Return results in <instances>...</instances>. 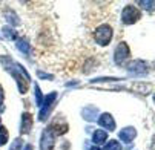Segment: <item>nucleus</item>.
Segmentation results:
<instances>
[{"label": "nucleus", "mask_w": 155, "mask_h": 150, "mask_svg": "<svg viewBox=\"0 0 155 150\" xmlns=\"http://www.w3.org/2000/svg\"><path fill=\"white\" fill-rule=\"evenodd\" d=\"M94 38L100 46L109 45V41L112 40V28L109 25H100L94 32Z\"/></svg>", "instance_id": "obj_2"}, {"label": "nucleus", "mask_w": 155, "mask_h": 150, "mask_svg": "<svg viewBox=\"0 0 155 150\" xmlns=\"http://www.w3.org/2000/svg\"><path fill=\"white\" fill-rule=\"evenodd\" d=\"M91 150H100V148H98V147H92Z\"/></svg>", "instance_id": "obj_24"}, {"label": "nucleus", "mask_w": 155, "mask_h": 150, "mask_svg": "<svg viewBox=\"0 0 155 150\" xmlns=\"http://www.w3.org/2000/svg\"><path fill=\"white\" fill-rule=\"evenodd\" d=\"M6 68L11 72V75L14 77V80L17 81L20 94H26L28 88H29V75H28L26 69L23 66H20L18 63H14V61H11V66H6Z\"/></svg>", "instance_id": "obj_1"}, {"label": "nucleus", "mask_w": 155, "mask_h": 150, "mask_svg": "<svg viewBox=\"0 0 155 150\" xmlns=\"http://www.w3.org/2000/svg\"><path fill=\"white\" fill-rule=\"evenodd\" d=\"M129 57H130V49H129V46L126 45L124 41L118 43V46L115 48V54H114L115 63H117V64H123Z\"/></svg>", "instance_id": "obj_4"}, {"label": "nucleus", "mask_w": 155, "mask_h": 150, "mask_svg": "<svg viewBox=\"0 0 155 150\" xmlns=\"http://www.w3.org/2000/svg\"><path fill=\"white\" fill-rule=\"evenodd\" d=\"M2 32H3V35H5L6 38H9V40H14V38H17V34H15V31H14V29H11L9 26H5V28L2 29Z\"/></svg>", "instance_id": "obj_14"}, {"label": "nucleus", "mask_w": 155, "mask_h": 150, "mask_svg": "<svg viewBox=\"0 0 155 150\" xmlns=\"http://www.w3.org/2000/svg\"><path fill=\"white\" fill-rule=\"evenodd\" d=\"M32 123H34L32 115H31V113H28V112H25L23 115H21V126H20V132L23 133V135L29 133L31 127H32Z\"/></svg>", "instance_id": "obj_9"}, {"label": "nucleus", "mask_w": 155, "mask_h": 150, "mask_svg": "<svg viewBox=\"0 0 155 150\" xmlns=\"http://www.w3.org/2000/svg\"><path fill=\"white\" fill-rule=\"evenodd\" d=\"M95 115H97V107H86V109H83V118L86 121H92L95 120Z\"/></svg>", "instance_id": "obj_12"}, {"label": "nucleus", "mask_w": 155, "mask_h": 150, "mask_svg": "<svg viewBox=\"0 0 155 150\" xmlns=\"http://www.w3.org/2000/svg\"><path fill=\"white\" fill-rule=\"evenodd\" d=\"M141 6H146V9L149 11V12H152V9H153V2L152 0H149V2H138Z\"/></svg>", "instance_id": "obj_20"}, {"label": "nucleus", "mask_w": 155, "mask_h": 150, "mask_svg": "<svg viewBox=\"0 0 155 150\" xmlns=\"http://www.w3.org/2000/svg\"><path fill=\"white\" fill-rule=\"evenodd\" d=\"M92 139H94L95 144H103V142L107 139V132H106V130H95Z\"/></svg>", "instance_id": "obj_13"}, {"label": "nucleus", "mask_w": 155, "mask_h": 150, "mask_svg": "<svg viewBox=\"0 0 155 150\" xmlns=\"http://www.w3.org/2000/svg\"><path fill=\"white\" fill-rule=\"evenodd\" d=\"M141 17V12L138 8H135L134 5H127L124 6L123 12H121V20L124 25H132V23H137Z\"/></svg>", "instance_id": "obj_3"}, {"label": "nucleus", "mask_w": 155, "mask_h": 150, "mask_svg": "<svg viewBox=\"0 0 155 150\" xmlns=\"http://www.w3.org/2000/svg\"><path fill=\"white\" fill-rule=\"evenodd\" d=\"M3 101V89H2V86H0V104H2Z\"/></svg>", "instance_id": "obj_22"}, {"label": "nucleus", "mask_w": 155, "mask_h": 150, "mask_svg": "<svg viewBox=\"0 0 155 150\" xmlns=\"http://www.w3.org/2000/svg\"><path fill=\"white\" fill-rule=\"evenodd\" d=\"M6 141H8V130L2 126L0 127V145H3Z\"/></svg>", "instance_id": "obj_16"}, {"label": "nucleus", "mask_w": 155, "mask_h": 150, "mask_svg": "<svg viewBox=\"0 0 155 150\" xmlns=\"http://www.w3.org/2000/svg\"><path fill=\"white\" fill-rule=\"evenodd\" d=\"M129 72L132 75H144L147 72V66H146V63L141 61V60H135V61H132L129 64Z\"/></svg>", "instance_id": "obj_6"}, {"label": "nucleus", "mask_w": 155, "mask_h": 150, "mask_svg": "<svg viewBox=\"0 0 155 150\" xmlns=\"http://www.w3.org/2000/svg\"><path fill=\"white\" fill-rule=\"evenodd\" d=\"M17 48H18L21 52H25V54H28V52H29V49H31V46L28 45V43H26L25 40H17Z\"/></svg>", "instance_id": "obj_15"}, {"label": "nucleus", "mask_w": 155, "mask_h": 150, "mask_svg": "<svg viewBox=\"0 0 155 150\" xmlns=\"http://www.w3.org/2000/svg\"><path fill=\"white\" fill-rule=\"evenodd\" d=\"M41 150H52L54 148V133L51 132V129H46L41 135Z\"/></svg>", "instance_id": "obj_7"}, {"label": "nucleus", "mask_w": 155, "mask_h": 150, "mask_svg": "<svg viewBox=\"0 0 155 150\" xmlns=\"http://www.w3.org/2000/svg\"><path fill=\"white\" fill-rule=\"evenodd\" d=\"M118 136H120L121 141H124V142H130L132 139L137 136V130H135L134 127H126V129H123V130H120Z\"/></svg>", "instance_id": "obj_10"}, {"label": "nucleus", "mask_w": 155, "mask_h": 150, "mask_svg": "<svg viewBox=\"0 0 155 150\" xmlns=\"http://www.w3.org/2000/svg\"><path fill=\"white\" fill-rule=\"evenodd\" d=\"M55 98H57V94L55 92H51L46 98H45V103L41 104V110H40V120L43 121L45 120V116L49 113V110L52 109V104H54V101H55Z\"/></svg>", "instance_id": "obj_5"}, {"label": "nucleus", "mask_w": 155, "mask_h": 150, "mask_svg": "<svg viewBox=\"0 0 155 150\" xmlns=\"http://www.w3.org/2000/svg\"><path fill=\"white\" fill-rule=\"evenodd\" d=\"M98 123H100L101 127L106 129L107 132L115 130V121H114V118H112V115H110V113H101L100 118H98Z\"/></svg>", "instance_id": "obj_8"}, {"label": "nucleus", "mask_w": 155, "mask_h": 150, "mask_svg": "<svg viewBox=\"0 0 155 150\" xmlns=\"http://www.w3.org/2000/svg\"><path fill=\"white\" fill-rule=\"evenodd\" d=\"M51 132L54 133V135H64L66 132H68L69 130V127H68V124H66V123H63V121H55L51 127Z\"/></svg>", "instance_id": "obj_11"}, {"label": "nucleus", "mask_w": 155, "mask_h": 150, "mask_svg": "<svg viewBox=\"0 0 155 150\" xmlns=\"http://www.w3.org/2000/svg\"><path fill=\"white\" fill-rule=\"evenodd\" d=\"M106 150H121V145H120V142H117L115 139H112V141H109L106 144Z\"/></svg>", "instance_id": "obj_17"}, {"label": "nucleus", "mask_w": 155, "mask_h": 150, "mask_svg": "<svg viewBox=\"0 0 155 150\" xmlns=\"http://www.w3.org/2000/svg\"><path fill=\"white\" fill-rule=\"evenodd\" d=\"M21 144H23V141H21L20 138H15V139H14V142L11 144L9 150H21Z\"/></svg>", "instance_id": "obj_18"}, {"label": "nucleus", "mask_w": 155, "mask_h": 150, "mask_svg": "<svg viewBox=\"0 0 155 150\" xmlns=\"http://www.w3.org/2000/svg\"><path fill=\"white\" fill-rule=\"evenodd\" d=\"M25 150H32V145H26V148Z\"/></svg>", "instance_id": "obj_23"}, {"label": "nucleus", "mask_w": 155, "mask_h": 150, "mask_svg": "<svg viewBox=\"0 0 155 150\" xmlns=\"http://www.w3.org/2000/svg\"><path fill=\"white\" fill-rule=\"evenodd\" d=\"M35 98H37L35 104H37V106H41V91H40V88H38V84H35Z\"/></svg>", "instance_id": "obj_19"}, {"label": "nucleus", "mask_w": 155, "mask_h": 150, "mask_svg": "<svg viewBox=\"0 0 155 150\" xmlns=\"http://www.w3.org/2000/svg\"><path fill=\"white\" fill-rule=\"evenodd\" d=\"M38 77H40V78H48V80H52V78H54L52 75H49V74H45V72H40V71H38Z\"/></svg>", "instance_id": "obj_21"}]
</instances>
